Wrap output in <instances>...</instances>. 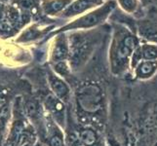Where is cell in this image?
Listing matches in <instances>:
<instances>
[{
	"label": "cell",
	"mask_w": 157,
	"mask_h": 146,
	"mask_svg": "<svg viewBox=\"0 0 157 146\" xmlns=\"http://www.w3.org/2000/svg\"><path fill=\"white\" fill-rule=\"evenodd\" d=\"M121 9L128 14H134L139 8V0H116Z\"/></svg>",
	"instance_id": "8"
},
{
	"label": "cell",
	"mask_w": 157,
	"mask_h": 146,
	"mask_svg": "<svg viewBox=\"0 0 157 146\" xmlns=\"http://www.w3.org/2000/svg\"><path fill=\"white\" fill-rule=\"evenodd\" d=\"M25 110H26V112H28V114L29 116L34 115L36 113V104L34 103L33 101L28 102L26 105H25Z\"/></svg>",
	"instance_id": "12"
},
{
	"label": "cell",
	"mask_w": 157,
	"mask_h": 146,
	"mask_svg": "<svg viewBox=\"0 0 157 146\" xmlns=\"http://www.w3.org/2000/svg\"><path fill=\"white\" fill-rule=\"evenodd\" d=\"M105 0H73V2L63 11V18H74L80 17L90 11L101 6Z\"/></svg>",
	"instance_id": "4"
},
{
	"label": "cell",
	"mask_w": 157,
	"mask_h": 146,
	"mask_svg": "<svg viewBox=\"0 0 157 146\" xmlns=\"http://www.w3.org/2000/svg\"><path fill=\"white\" fill-rule=\"evenodd\" d=\"M72 2L73 0H42L41 9L48 16H56L63 14Z\"/></svg>",
	"instance_id": "5"
},
{
	"label": "cell",
	"mask_w": 157,
	"mask_h": 146,
	"mask_svg": "<svg viewBox=\"0 0 157 146\" xmlns=\"http://www.w3.org/2000/svg\"><path fill=\"white\" fill-rule=\"evenodd\" d=\"M7 146H13L12 144H9V145H7Z\"/></svg>",
	"instance_id": "18"
},
{
	"label": "cell",
	"mask_w": 157,
	"mask_h": 146,
	"mask_svg": "<svg viewBox=\"0 0 157 146\" xmlns=\"http://www.w3.org/2000/svg\"><path fill=\"white\" fill-rule=\"evenodd\" d=\"M50 145L51 146H63V140L59 137H53L50 139Z\"/></svg>",
	"instance_id": "14"
},
{
	"label": "cell",
	"mask_w": 157,
	"mask_h": 146,
	"mask_svg": "<svg viewBox=\"0 0 157 146\" xmlns=\"http://www.w3.org/2000/svg\"><path fill=\"white\" fill-rule=\"evenodd\" d=\"M142 54H143V57L145 59H147V61L155 59L157 58V46L144 45L142 49Z\"/></svg>",
	"instance_id": "10"
},
{
	"label": "cell",
	"mask_w": 157,
	"mask_h": 146,
	"mask_svg": "<svg viewBox=\"0 0 157 146\" xmlns=\"http://www.w3.org/2000/svg\"><path fill=\"white\" fill-rule=\"evenodd\" d=\"M67 55V46L64 41V38H59L57 41L56 47L54 49L53 58L56 61H62Z\"/></svg>",
	"instance_id": "6"
},
{
	"label": "cell",
	"mask_w": 157,
	"mask_h": 146,
	"mask_svg": "<svg viewBox=\"0 0 157 146\" xmlns=\"http://www.w3.org/2000/svg\"><path fill=\"white\" fill-rule=\"evenodd\" d=\"M7 115H8V108L7 107H4L3 110L1 111V113H0V118L4 119V118L7 117Z\"/></svg>",
	"instance_id": "16"
},
{
	"label": "cell",
	"mask_w": 157,
	"mask_h": 146,
	"mask_svg": "<svg viewBox=\"0 0 157 146\" xmlns=\"http://www.w3.org/2000/svg\"><path fill=\"white\" fill-rule=\"evenodd\" d=\"M78 101L87 111H96L101 106V95L100 89L94 85H89L79 92Z\"/></svg>",
	"instance_id": "3"
},
{
	"label": "cell",
	"mask_w": 157,
	"mask_h": 146,
	"mask_svg": "<svg viewBox=\"0 0 157 146\" xmlns=\"http://www.w3.org/2000/svg\"><path fill=\"white\" fill-rule=\"evenodd\" d=\"M157 67V63L154 62H144L140 66L138 72L140 75L143 76H148V75L152 74L153 71Z\"/></svg>",
	"instance_id": "9"
},
{
	"label": "cell",
	"mask_w": 157,
	"mask_h": 146,
	"mask_svg": "<svg viewBox=\"0 0 157 146\" xmlns=\"http://www.w3.org/2000/svg\"><path fill=\"white\" fill-rule=\"evenodd\" d=\"M81 137H82L83 141L86 144H89V145L93 144L95 142V140H96V136H95V133L92 131H85V132H83Z\"/></svg>",
	"instance_id": "11"
},
{
	"label": "cell",
	"mask_w": 157,
	"mask_h": 146,
	"mask_svg": "<svg viewBox=\"0 0 157 146\" xmlns=\"http://www.w3.org/2000/svg\"><path fill=\"white\" fill-rule=\"evenodd\" d=\"M11 30V24L8 21H0V31L2 32H8Z\"/></svg>",
	"instance_id": "13"
},
{
	"label": "cell",
	"mask_w": 157,
	"mask_h": 146,
	"mask_svg": "<svg viewBox=\"0 0 157 146\" xmlns=\"http://www.w3.org/2000/svg\"><path fill=\"white\" fill-rule=\"evenodd\" d=\"M117 6L116 0H108L101 6L96 8L90 12L80 16L77 19L72 21L71 23L64 25L59 31L73 30V29H89L92 28L102 24L108 18L113 10Z\"/></svg>",
	"instance_id": "1"
},
{
	"label": "cell",
	"mask_w": 157,
	"mask_h": 146,
	"mask_svg": "<svg viewBox=\"0 0 157 146\" xmlns=\"http://www.w3.org/2000/svg\"><path fill=\"white\" fill-rule=\"evenodd\" d=\"M4 126V119L0 118V129H1Z\"/></svg>",
	"instance_id": "17"
},
{
	"label": "cell",
	"mask_w": 157,
	"mask_h": 146,
	"mask_svg": "<svg viewBox=\"0 0 157 146\" xmlns=\"http://www.w3.org/2000/svg\"><path fill=\"white\" fill-rule=\"evenodd\" d=\"M140 2H142L144 6H147V5H152V4H155L157 3V0H140Z\"/></svg>",
	"instance_id": "15"
},
{
	"label": "cell",
	"mask_w": 157,
	"mask_h": 146,
	"mask_svg": "<svg viewBox=\"0 0 157 146\" xmlns=\"http://www.w3.org/2000/svg\"><path fill=\"white\" fill-rule=\"evenodd\" d=\"M51 86L53 91L55 92L56 95L59 97L64 96L68 92V88L67 87V85L64 84L62 80H59L56 77L51 78Z\"/></svg>",
	"instance_id": "7"
},
{
	"label": "cell",
	"mask_w": 157,
	"mask_h": 146,
	"mask_svg": "<svg viewBox=\"0 0 157 146\" xmlns=\"http://www.w3.org/2000/svg\"><path fill=\"white\" fill-rule=\"evenodd\" d=\"M136 45L137 38L135 35L132 34L127 28L117 26L115 28L114 42H113L115 61L119 63L126 62L135 50Z\"/></svg>",
	"instance_id": "2"
}]
</instances>
